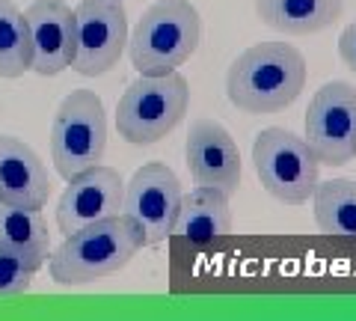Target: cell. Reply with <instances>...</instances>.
<instances>
[{"instance_id": "6da1fadb", "label": "cell", "mask_w": 356, "mask_h": 321, "mask_svg": "<svg viewBox=\"0 0 356 321\" xmlns=\"http://www.w3.org/2000/svg\"><path fill=\"white\" fill-rule=\"evenodd\" d=\"M306 60L288 42H259L238 54L226 75V95L243 113H276L306 86Z\"/></svg>"}, {"instance_id": "7a4b0ae2", "label": "cell", "mask_w": 356, "mask_h": 321, "mask_svg": "<svg viewBox=\"0 0 356 321\" xmlns=\"http://www.w3.org/2000/svg\"><path fill=\"white\" fill-rule=\"evenodd\" d=\"M140 250V226L128 214H113L69 232L48 256V271L60 285H86L119 274Z\"/></svg>"}, {"instance_id": "3957f363", "label": "cell", "mask_w": 356, "mask_h": 321, "mask_svg": "<svg viewBox=\"0 0 356 321\" xmlns=\"http://www.w3.org/2000/svg\"><path fill=\"white\" fill-rule=\"evenodd\" d=\"M202 39V18L191 0H158L128 33L131 65L140 75L178 72Z\"/></svg>"}, {"instance_id": "277c9868", "label": "cell", "mask_w": 356, "mask_h": 321, "mask_svg": "<svg viewBox=\"0 0 356 321\" xmlns=\"http://www.w3.org/2000/svg\"><path fill=\"white\" fill-rule=\"evenodd\" d=\"M187 107L191 86L184 75H140L116 104V131L131 146H152L181 123Z\"/></svg>"}, {"instance_id": "5b68a950", "label": "cell", "mask_w": 356, "mask_h": 321, "mask_svg": "<svg viewBox=\"0 0 356 321\" xmlns=\"http://www.w3.org/2000/svg\"><path fill=\"white\" fill-rule=\"evenodd\" d=\"M252 167L261 187L282 205H306L321 182V161L306 137L276 125L255 134Z\"/></svg>"}, {"instance_id": "8992f818", "label": "cell", "mask_w": 356, "mask_h": 321, "mask_svg": "<svg viewBox=\"0 0 356 321\" xmlns=\"http://www.w3.org/2000/svg\"><path fill=\"white\" fill-rule=\"evenodd\" d=\"M107 149V113L92 90H72L51 125V161L63 179L102 164Z\"/></svg>"}, {"instance_id": "52a82bcc", "label": "cell", "mask_w": 356, "mask_h": 321, "mask_svg": "<svg viewBox=\"0 0 356 321\" xmlns=\"http://www.w3.org/2000/svg\"><path fill=\"white\" fill-rule=\"evenodd\" d=\"M128 48V15L119 0H81L74 6V60L72 69L98 77L116 69Z\"/></svg>"}, {"instance_id": "ba28073f", "label": "cell", "mask_w": 356, "mask_h": 321, "mask_svg": "<svg viewBox=\"0 0 356 321\" xmlns=\"http://www.w3.org/2000/svg\"><path fill=\"white\" fill-rule=\"evenodd\" d=\"M306 143L327 167H344L356 158V90L348 81H330L312 95Z\"/></svg>"}, {"instance_id": "9c48e42d", "label": "cell", "mask_w": 356, "mask_h": 321, "mask_svg": "<svg viewBox=\"0 0 356 321\" xmlns=\"http://www.w3.org/2000/svg\"><path fill=\"white\" fill-rule=\"evenodd\" d=\"M181 205V182L161 161L143 164L125 185L122 214H128L143 232V247H154L172 235Z\"/></svg>"}, {"instance_id": "30bf717a", "label": "cell", "mask_w": 356, "mask_h": 321, "mask_svg": "<svg viewBox=\"0 0 356 321\" xmlns=\"http://www.w3.org/2000/svg\"><path fill=\"white\" fill-rule=\"evenodd\" d=\"M65 191L57 203V226L63 235L95 224L102 217L122 214V196H125V182L113 167H86L65 179Z\"/></svg>"}, {"instance_id": "8fae6325", "label": "cell", "mask_w": 356, "mask_h": 321, "mask_svg": "<svg viewBox=\"0 0 356 321\" xmlns=\"http://www.w3.org/2000/svg\"><path fill=\"white\" fill-rule=\"evenodd\" d=\"M187 167L196 185L217 187L226 196L241 187V152L235 137L217 119H193L187 131Z\"/></svg>"}, {"instance_id": "7c38bea8", "label": "cell", "mask_w": 356, "mask_h": 321, "mask_svg": "<svg viewBox=\"0 0 356 321\" xmlns=\"http://www.w3.org/2000/svg\"><path fill=\"white\" fill-rule=\"evenodd\" d=\"M27 30L33 63L30 72L54 77L72 69L74 60V9L63 0H36L27 6Z\"/></svg>"}, {"instance_id": "4fadbf2b", "label": "cell", "mask_w": 356, "mask_h": 321, "mask_svg": "<svg viewBox=\"0 0 356 321\" xmlns=\"http://www.w3.org/2000/svg\"><path fill=\"white\" fill-rule=\"evenodd\" d=\"M51 196L48 170L24 140L0 134V199L42 212Z\"/></svg>"}, {"instance_id": "5bb4252c", "label": "cell", "mask_w": 356, "mask_h": 321, "mask_svg": "<svg viewBox=\"0 0 356 321\" xmlns=\"http://www.w3.org/2000/svg\"><path fill=\"white\" fill-rule=\"evenodd\" d=\"M232 232V208L229 196L217 187L196 185L191 194H181V205L175 214L172 235L191 244H211Z\"/></svg>"}, {"instance_id": "9a60e30c", "label": "cell", "mask_w": 356, "mask_h": 321, "mask_svg": "<svg viewBox=\"0 0 356 321\" xmlns=\"http://www.w3.org/2000/svg\"><path fill=\"white\" fill-rule=\"evenodd\" d=\"M344 9V0H255V13L270 30L285 36L327 30L336 24Z\"/></svg>"}, {"instance_id": "2e32d148", "label": "cell", "mask_w": 356, "mask_h": 321, "mask_svg": "<svg viewBox=\"0 0 356 321\" xmlns=\"http://www.w3.org/2000/svg\"><path fill=\"white\" fill-rule=\"evenodd\" d=\"M0 250L21 256L33 271L48 262L51 232L36 208L13 205L0 199Z\"/></svg>"}, {"instance_id": "e0dca14e", "label": "cell", "mask_w": 356, "mask_h": 321, "mask_svg": "<svg viewBox=\"0 0 356 321\" xmlns=\"http://www.w3.org/2000/svg\"><path fill=\"white\" fill-rule=\"evenodd\" d=\"M312 208H315V224L324 235L356 238V182H318L315 194H312Z\"/></svg>"}, {"instance_id": "ac0fdd59", "label": "cell", "mask_w": 356, "mask_h": 321, "mask_svg": "<svg viewBox=\"0 0 356 321\" xmlns=\"http://www.w3.org/2000/svg\"><path fill=\"white\" fill-rule=\"evenodd\" d=\"M33 48L24 13L13 0H0V77H21L30 72Z\"/></svg>"}, {"instance_id": "d6986e66", "label": "cell", "mask_w": 356, "mask_h": 321, "mask_svg": "<svg viewBox=\"0 0 356 321\" xmlns=\"http://www.w3.org/2000/svg\"><path fill=\"white\" fill-rule=\"evenodd\" d=\"M36 271L30 265L15 256V253L0 250V297H13V295H24L30 289Z\"/></svg>"}, {"instance_id": "ffe728a7", "label": "cell", "mask_w": 356, "mask_h": 321, "mask_svg": "<svg viewBox=\"0 0 356 321\" xmlns=\"http://www.w3.org/2000/svg\"><path fill=\"white\" fill-rule=\"evenodd\" d=\"M339 57L350 72H356V21H350L339 36Z\"/></svg>"}, {"instance_id": "44dd1931", "label": "cell", "mask_w": 356, "mask_h": 321, "mask_svg": "<svg viewBox=\"0 0 356 321\" xmlns=\"http://www.w3.org/2000/svg\"><path fill=\"white\" fill-rule=\"evenodd\" d=\"M119 3H125V0H119Z\"/></svg>"}, {"instance_id": "7402d4cb", "label": "cell", "mask_w": 356, "mask_h": 321, "mask_svg": "<svg viewBox=\"0 0 356 321\" xmlns=\"http://www.w3.org/2000/svg\"><path fill=\"white\" fill-rule=\"evenodd\" d=\"M353 161H356V158H353Z\"/></svg>"}]
</instances>
